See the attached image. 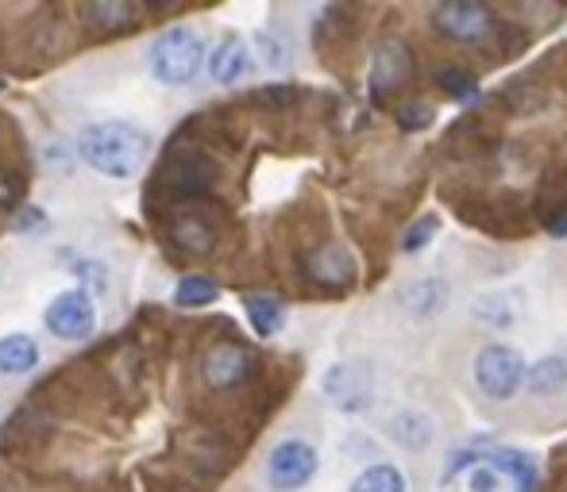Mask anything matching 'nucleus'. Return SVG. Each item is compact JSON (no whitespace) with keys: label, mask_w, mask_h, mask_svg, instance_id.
<instances>
[{"label":"nucleus","mask_w":567,"mask_h":492,"mask_svg":"<svg viewBox=\"0 0 567 492\" xmlns=\"http://www.w3.org/2000/svg\"><path fill=\"white\" fill-rule=\"evenodd\" d=\"M216 297H221V285H216L213 277H205V274L181 277L178 289H174V300H178L181 308H205V304H213Z\"/></svg>","instance_id":"nucleus-24"},{"label":"nucleus","mask_w":567,"mask_h":492,"mask_svg":"<svg viewBox=\"0 0 567 492\" xmlns=\"http://www.w3.org/2000/svg\"><path fill=\"white\" fill-rule=\"evenodd\" d=\"M140 4H132V0H90V4H82V20L93 27V32H128L132 24H140Z\"/></svg>","instance_id":"nucleus-16"},{"label":"nucleus","mask_w":567,"mask_h":492,"mask_svg":"<svg viewBox=\"0 0 567 492\" xmlns=\"http://www.w3.org/2000/svg\"><path fill=\"white\" fill-rule=\"evenodd\" d=\"M39 362H43V350L32 335L16 332V335H4V339H0V373L24 377V373L39 370Z\"/></svg>","instance_id":"nucleus-18"},{"label":"nucleus","mask_w":567,"mask_h":492,"mask_svg":"<svg viewBox=\"0 0 567 492\" xmlns=\"http://www.w3.org/2000/svg\"><path fill=\"white\" fill-rule=\"evenodd\" d=\"M433 81L440 85V93H448V97L460 100V105L479 97V77L471 70H463V65H436Z\"/></svg>","instance_id":"nucleus-23"},{"label":"nucleus","mask_w":567,"mask_h":492,"mask_svg":"<svg viewBox=\"0 0 567 492\" xmlns=\"http://www.w3.org/2000/svg\"><path fill=\"white\" fill-rule=\"evenodd\" d=\"M525 388L536 400H552V396L567 393V355H544L529 362L525 370Z\"/></svg>","instance_id":"nucleus-17"},{"label":"nucleus","mask_w":567,"mask_h":492,"mask_svg":"<svg viewBox=\"0 0 567 492\" xmlns=\"http://www.w3.org/2000/svg\"><path fill=\"white\" fill-rule=\"evenodd\" d=\"M43 161H47V170H55V173H70V170H74L78 154L70 151L67 143H50V146H47V154H43Z\"/></svg>","instance_id":"nucleus-27"},{"label":"nucleus","mask_w":567,"mask_h":492,"mask_svg":"<svg viewBox=\"0 0 567 492\" xmlns=\"http://www.w3.org/2000/svg\"><path fill=\"white\" fill-rule=\"evenodd\" d=\"M78 158L97 170L101 178H135L143 170V161L151 154V135L140 128V123H128V120H101L82 128L74 146Z\"/></svg>","instance_id":"nucleus-1"},{"label":"nucleus","mask_w":567,"mask_h":492,"mask_svg":"<svg viewBox=\"0 0 567 492\" xmlns=\"http://www.w3.org/2000/svg\"><path fill=\"white\" fill-rule=\"evenodd\" d=\"M216 181L213 161H205L201 154H186V158L170 161V170H166V189L174 196H201L209 193Z\"/></svg>","instance_id":"nucleus-15"},{"label":"nucleus","mask_w":567,"mask_h":492,"mask_svg":"<svg viewBox=\"0 0 567 492\" xmlns=\"http://www.w3.org/2000/svg\"><path fill=\"white\" fill-rule=\"evenodd\" d=\"M321 469V454L309 439H282L267 454V484L274 492H297L317 477Z\"/></svg>","instance_id":"nucleus-5"},{"label":"nucleus","mask_w":567,"mask_h":492,"mask_svg":"<svg viewBox=\"0 0 567 492\" xmlns=\"http://www.w3.org/2000/svg\"><path fill=\"white\" fill-rule=\"evenodd\" d=\"M382 435L390 439V443L398 446V451L405 454H425L428 446L436 443V420L428 412H421V408H402V412H394L387 420V428H382Z\"/></svg>","instance_id":"nucleus-11"},{"label":"nucleus","mask_w":567,"mask_h":492,"mask_svg":"<svg viewBox=\"0 0 567 492\" xmlns=\"http://www.w3.org/2000/svg\"><path fill=\"white\" fill-rule=\"evenodd\" d=\"M436 231H440V219L436 216H421V219H413L410 227L402 231V254H421V251H428L433 247V239H436Z\"/></svg>","instance_id":"nucleus-25"},{"label":"nucleus","mask_w":567,"mask_h":492,"mask_svg":"<svg viewBox=\"0 0 567 492\" xmlns=\"http://www.w3.org/2000/svg\"><path fill=\"white\" fill-rule=\"evenodd\" d=\"M20 201V178L9 170H0V208H12Z\"/></svg>","instance_id":"nucleus-29"},{"label":"nucleus","mask_w":567,"mask_h":492,"mask_svg":"<svg viewBox=\"0 0 567 492\" xmlns=\"http://www.w3.org/2000/svg\"><path fill=\"white\" fill-rule=\"evenodd\" d=\"M433 27L460 47H483L494 35V12L475 0H445L433 9Z\"/></svg>","instance_id":"nucleus-6"},{"label":"nucleus","mask_w":567,"mask_h":492,"mask_svg":"<svg viewBox=\"0 0 567 492\" xmlns=\"http://www.w3.org/2000/svg\"><path fill=\"white\" fill-rule=\"evenodd\" d=\"M147 65H151V77L163 81V85H189V81L205 70V39H201V32H193V27L186 24L166 27V32L151 43Z\"/></svg>","instance_id":"nucleus-3"},{"label":"nucleus","mask_w":567,"mask_h":492,"mask_svg":"<svg viewBox=\"0 0 567 492\" xmlns=\"http://www.w3.org/2000/svg\"><path fill=\"white\" fill-rule=\"evenodd\" d=\"M0 89H4V81H0Z\"/></svg>","instance_id":"nucleus-32"},{"label":"nucleus","mask_w":567,"mask_h":492,"mask_svg":"<svg viewBox=\"0 0 567 492\" xmlns=\"http://www.w3.org/2000/svg\"><path fill=\"white\" fill-rule=\"evenodd\" d=\"M433 120H436V108L421 105V100H410V105L398 108V123H402V131H425Z\"/></svg>","instance_id":"nucleus-26"},{"label":"nucleus","mask_w":567,"mask_h":492,"mask_svg":"<svg viewBox=\"0 0 567 492\" xmlns=\"http://www.w3.org/2000/svg\"><path fill=\"white\" fill-rule=\"evenodd\" d=\"M251 65H256V58H251V47L239 35H224L213 47V55H205V70L216 85H239L251 73Z\"/></svg>","instance_id":"nucleus-12"},{"label":"nucleus","mask_w":567,"mask_h":492,"mask_svg":"<svg viewBox=\"0 0 567 492\" xmlns=\"http://www.w3.org/2000/svg\"><path fill=\"white\" fill-rule=\"evenodd\" d=\"M166 239L186 254H209L216 247V231L198 216H178L170 227H166Z\"/></svg>","instance_id":"nucleus-19"},{"label":"nucleus","mask_w":567,"mask_h":492,"mask_svg":"<svg viewBox=\"0 0 567 492\" xmlns=\"http://www.w3.org/2000/svg\"><path fill=\"white\" fill-rule=\"evenodd\" d=\"M244 312L259 339H271V335H279L282 327H286V308H282V300L267 297V292H251V297L244 300Z\"/></svg>","instance_id":"nucleus-20"},{"label":"nucleus","mask_w":567,"mask_h":492,"mask_svg":"<svg viewBox=\"0 0 567 492\" xmlns=\"http://www.w3.org/2000/svg\"><path fill=\"white\" fill-rule=\"evenodd\" d=\"M78 277H82L85 289H97V292L108 289V269L101 266V262H78Z\"/></svg>","instance_id":"nucleus-28"},{"label":"nucleus","mask_w":567,"mask_h":492,"mask_svg":"<svg viewBox=\"0 0 567 492\" xmlns=\"http://www.w3.org/2000/svg\"><path fill=\"white\" fill-rule=\"evenodd\" d=\"M43 323H47V332L55 335V339L82 343L90 339L93 327H97V304H93V297L85 289H67L47 304Z\"/></svg>","instance_id":"nucleus-7"},{"label":"nucleus","mask_w":567,"mask_h":492,"mask_svg":"<svg viewBox=\"0 0 567 492\" xmlns=\"http://www.w3.org/2000/svg\"><path fill=\"white\" fill-rule=\"evenodd\" d=\"M525 312H529L525 289H491L471 300L475 323H483L491 332H513V327L525 320Z\"/></svg>","instance_id":"nucleus-10"},{"label":"nucleus","mask_w":567,"mask_h":492,"mask_svg":"<svg viewBox=\"0 0 567 492\" xmlns=\"http://www.w3.org/2000/svg\"><path fill=\"white\" fill-rule=\"evenodd\" d=\"M398 304H402V312L410 315V320L433 323L452 304V285L440 274H421L413 277V281H405V289L398 292Z\"/></svg>","instance_id":"nucleus-9"},{"label":"nucleus","mask_w":567,"mask_h":492,"mask_svg":"<svg viewBox=\"0 0 567 492\" xmlns=\"http://www.w3.org/2000/svg\"><path fill=\"white\" fill-rule=\"evenodd\" d=\"M305 274H309L317 285L344 289V285L355 277V259L347 247H340V242H324V247H317V251L305 259Z\"/></svg>","instance_id":"nucleus-14"},{"label":"nucleus","mask_w":567,"mask_h":492,"mask_svg":"<svg viewBox=\"0 0 567 492\" xmlns=\"http://www.w3.org/2000/svg\"><path fill=\"white\" fill-rule=\"evenodd\" d=\"M16 227L20 231H43V227H47V216H43V208H27V212H20Z\"/></svg>","instance_id":"nucleus-31"},{"label":"nucleus","mask_w":567,"mask_h":492,"mask_svg":"<svg viewBox=\"0 0 567 492\" xmlns=\"http://www.w3.org/2000/svg\"><path fill=\"white\" fill-rule=\"evenodd\" d=\"M525 355L510 343H486L471 358V385L483 400L491 404H510L513 396L525 388Z\"/></svg>","instance_id":"nucleus-2"},{"label":"nucleus","mask_w":567,"mask_h":492,"mask_svg":"<svg viewBox=\"0 0 567 492\" xmlns=\"http://www.w3.org/2000/svg\"><path fill=\"white\" fill-rule=\"evenodd\" d=\"M251 373H256V358H251L247 347H239V343H228V339L213 343V347L205 350V358H201V377H205V385L216 388V393L244 385Z\"/></svg>","instance_id":"nucleus-8"},{"label":"nucleus","mask_w":567,"mask_h":492,"mask_svg":"<svg viewBox=\"0 0 567 492\" xmlns=\"http://www.w3.org/2000/svg\"><path fill=\"white\" fill-rule=\"evenodd\" d=\"M410 70H413V55L405 50V43L387 39L375 50V58H370V93L382 97V93L398 89L410 77Z\"/></svg>","instance_id":"nucleus-13"},{"label":"nucleus","mask_w":567,"mask_h":492,"mask_svg":"<svg viewBox=\"0 0 567 492\" xmlns=\"http://www.w3.org/2000/svg\"><path fill=\"white\" fill-rule=\"evenodd\" d=\"M347 492H410V481L394 461H370L352 477Z\"/></svg>","instance_id":"nucleus-21"},{"label":"nucleus","mask_w":567,"mask_h":492,"mask_svg":"<svg viewBox=\"0 0 567 492\" xmlns=\"http://www.w3.org/2000/svg\"><path fill=\"white\" fill-rule=\"evenodd\" d=\"M324 400L344 416H363L375 404V370L367 362H336L321 373Z\"/></svg>","instance_id":"nucleus-4"},{"label":"nucleus","mask_w":567,"mask_h":492,"mask_svg":"<svg viewBox=\"0 0 567 492\" xmlns=\"http://www.w3.org/2000/svg\"><path fill=\"white\" fill-rule=\"evenodd\" d=\"M544 231L552 235V239H567V208H556L544 216Z\"/></svg>","instance_id":"nucleus-30"},{"label":"nucleus","mask_w":567,"mask_h":492,"mask_svg":"<svg viewBox=\"0 0 567 492\" xmlns=\"http://www.w3.org/2000/svg\"><path fill=\"white\" fill-rule=\"evenodd\" d=\"M251 58L263 62L267 70L282 73L294 62V43H290V35L274 32V27H263V32H256V43H251Z\"/></svg>","instance_id":"nucleus-22"}]
</instances>
